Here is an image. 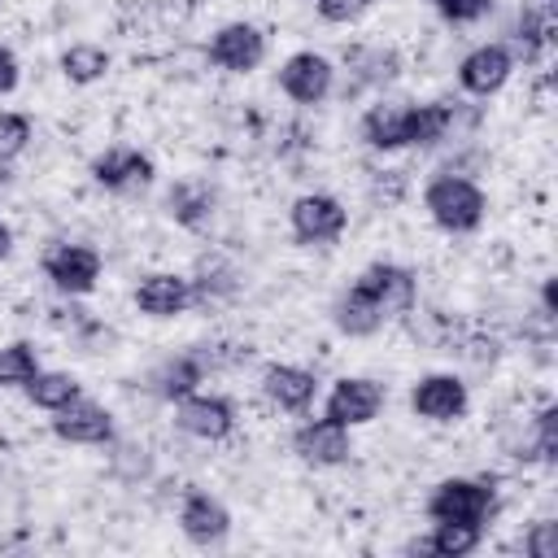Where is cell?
<instances>
[{
  "label": "cell",
  "mask_w": 558,
  "mask_h": 558,
  "mask_svg": "<svg viewBox=\"0 0 558 558\" xmlns=\"http://www.w3.org/2000/svg\"><path fill=\"white\" fill-rule=\"evenodd\" d=\"M423 209H427V218H432L440 231L466 235V231H475V227L484 222L488 196H484V187H480L475 179L445 170V174H436V179L423 187Z\"/></svg>",
  "instance_id": "obj_1"
},
{
  "label": "cell",
  "mask_w": 558,
  "mask_h": 558,
  "mask_svg": "<svg viewBox=\"0 0 558 558\" xmlns=\"http://www.w3.org/2000/svg\"><path fill=\"white\" fill-rule=\"evenodd\" d=\"M427 519H453V523H475L484 527L497 514V488L493 480H471V475H449L427 493Z\"/></svg>",
  "instance_id": "obj_2"
},
{
  "label": "cell",
  "mask_w": 558,
  "mask_h": 558,
  "mask_svg": "<svg viewBox=\"0 0 558 558\" xmlns=\"http://www.w3.org/2000/svg\"><path fill=\"white\" fill-rule=\"evenodd\" d=\"M288 222H292V235L301 244H336L349 227V209L331 192H305L292 201Z\"/></svg>",
  "instance_id": "obj_3"
},
{
  "label": "cell",
  "mask_w": 558,
  "mask_h": 558,
  "mask_svg": "<svg viewBox=\"0 0 558 558\" xmlns=\"http://www.w3.org/2000/svg\"><path fill=\"white\" fill-rule=\"evenodd\" d=\"M471 405V392H466V379L453 375V371H432L423 379H414L410 388V410L427 423H458Z\"/></svg>",
  "instance_id": "obj_4"
},
{
  "label": "cell",
  "mask_w": 558,
  "mask_h": 558,
  "mask_svg": "<svg viewBox=\"0 0 558 558\" xmlns=\"http://www.w3.org/2000/svg\"><path fill=\"white\" fill-rule=\"evenodd\" d=\"M292 453H296L305 466H314V471L340 466V462H349V453H353V436H349L344 423L318 414V418H305V423L292 432Z\"/></svg>",
  "instance_id": "obj_5"
},
{
  "label": "cell",
  "mask_w": 558,
  "mask_h": 558,
  "mask_svg": "<svg viewBox=\"0 0 558 558\" xmlns=\"http://www.w3.org/2000/svg\"><path fill=\"white\" fill-rule=\"evenodd\" d=\"M205 57L227 74H253L266 61V35L253 22H227L209 35Z\"/></svg>",
  "instance_id": "obj_6"
},
{
  "label": "cell",
  "mask_w": 558,
  "mask_h": 558,
  "mask_svg": "<svg viewBox=\"0 0 558 558\" xmlns=\"http://www.w3.org/2000/svg\"><path fill=\"white\" fill-rule=\"evenodd\" d=\"M331 87H336V65L314 48L292 52L279 65V92L296 105H323L331 96Z\"/></svg>",
  "instance_id": "obj_7"
},
{
  "label": "cell",
  "mask_w": 558,
  "mask_h": 558,
  "mask_svg": "<svg viewBox=\"0 0 558 558\" xmlns=\"http://www.w3.org/2000/svg\"><path fill=\"white\" fill-rule=\"evenodd\" d=\"M100 253L92 244H52L44 253V275L65 296H87L100 283Z\"/></svg>",
  "instance_id": "obj_8"
},
{
  "label": "cell",
  "mask_w": 558,
  "mask_h": 558,
  "mask_svg": "<svg viewBox=\"0 0 558 558\" xmlns=\"http://www.w3.org/2000/svg\"><path fill=\"white\" fill-rule=\"evenodd\" d=\"M514 52L497 39V44H480V48H471L462 61H458V87L466 92V96H497L506 83H510V74H514Z\"/></svg>",
  "instance_id": "obj_9"
},
{
  "label": "cell",
  "mask_w": 558,
  "mask_h": 558,
  "mask_svg": "<svg viewBox=\"0 0 558 558\" xmlns=\"http://www.w3.org/2000/svg\"><path fill=\"white\" fill-rule=\"evenodd\" d=\"M92 179H96V187L118 192V196L144 192L153 183V157L140 153V148L113 144V148H105V153L92 157Z\"/></svg>",
  "instance_id": "obj_10"
},
{
  "label": "cell",
  "mask_w": 558,
  "mask_h": 558,
  "mask_svg": "<svg viewBox=\"0 0 558 558\" xmlns=\"http://www.w3.org/2000/svg\"><path fill=\"white\" fill-rule=\"evenodd\" d=\"M174 423L187 432V436H196V440H227L231 432H235V405L227 401V397H218V392H187L183 401H174Z\"/></svg>",
  "instance_id": "obj_11"
},
{
  "label": "cell",
  "mask_w": 558,
  "mask_h": 558,
  "mask_svg": "<svg viewBox=\"0 0 558 558\" xmlns=\"http://www.w3.org/2000/svg\"><path fill=\"white\" fill-rule=\"evenodd\" d=\"M384 410V384L366 379V375H344L336 379V388L327 392V405L323 414L344 423V427H362V423H375Z\"/></svg>",
  "instance_id": "obj_12"
},
{
  "label": "cell",
  "mask_w": 558,
  "mask_h": 558,
  "mask_svg": "<svg viewBox=\"0 0 558 558\" xmlns=\"http://www.w3.org/2000/svg\"><path fill=\"white\" fill-rule=\"evenodd\" d=\"M52 436L65 445H109L113 440V414L100 401L74 397L52 414Z\"/></svg>",
  "instance_id": "obj_13"
},
{
  "label": "cell",
  "mask_w": 558,
  "mask_h": 558,
  "mask_svg": "<svg viewBox=\"0 0 558 558\" xmlns=\"http://www.w3.org/2000/svg\"><path fill=\"white\" fill-rule=\"evenodd\" d=\"M357 283L379 301V310H384L388 318L410 314L414 301H418V279H414V270H405V266H397V262H371V266L357 275Z\"/></svg>",
  "instance_id": "obj_14"
},
{
  "label": "cell",
  "mask_w": 558,
  "mask_h": 558,
  "mask_svg": "<svg viewBox=\"0 0 558 558\" xmlns=\"http://www.w3.org/2000/svg\"><path fill=\"white\" fill-rule=\"evenodd\" d=\"M262 397L283 414H301L318 397V375L305 366H292V362H270L262 371Z\"/></svg>",
  "instance_id": "obj_15"
},
{
  "label": "cell",
  "mask_w": 558,
  "mask_h": 558,
  "mask_svg": "<svg viewBox=\"0 0 558 558\" xmlns=\"http://www.w3.org/2000/svg\"><path fill=\"white\" fill-rule=\"evenodd\" d=\"M179 527H183V536H187L192 545H218V541H227V532H231V510H227L214 493L187 488L183 501H179Z\"/></svg>",
  "instance_id": "obj_16"
},
{
  "label": "cell",
  "mask_w": 558,
  "mask_h": 558,
  "mask_svg": "<svg viewBox=\"0 0 558 558\" xmlns=\"http://www.w3.org/2000/svg\"><path fill=\"white\" fill-rule=\"evenodd\" d=\"M131 296H135V310L148 314V318H174V314H183L187 305H196V301H192V279H187V275H174V270H153V275H144Z\"/></svg>",
  "instance_id": "obj_17"
},
{
  "label": "cell",
  "mask_w": 558,
  "mask_h": 558,
  "mask_svg": "<svg viewBox=\"0 0 558 558\" xmlns=\"http://www.w3.org/2000/svg\"><path fill=\"white\" fill-rule=\"evenodd\" d=\"M331 323H336V331L340 336H353V340H362V336H375L384 323H388V314L379 310V301L353 279L340 296H336V305H331Z\"/></svg>",
  "instance_id": "obj_18"
},
{
  "label": "cell",
  "mask_w": 558,
  "mask_h": 558,
  "mask_svg": "<svg viewBox=\"0 0 558 558\" xmlns=\"http://www.w3.org/2000/svg\"><path fill=\"white\" fill-rule=\"evenodd\" d=\"M148 384H153V392H157L161 401H170V405L183 401L187 392H196V388L205 384V357H201V349H192V353H170L166 362L153 366Z\"/></svg>",
  "instance_id": "obj_19"
},
{
  "label": "cell",
  "mask_w": 558,
  "mask_h": 558,
  "mask_svg": "<svg viewBox=\"0 0 558 558\" xmlns=\"http://www.w3.org/2000/svg\"><path fill=\"white\" fill-rule=\"evenodd\" d=\"M344 70H349L353 87H384L401 74V57L388 44H353L344 52Z\"/></svg>",
  "instance_id": "obj_20"
},
{
  "label": "cell",
  "mask_w": 558,
  "mask_h": 558,
  "mask_svg": "<svg viewBox=\"0 0 558 558\" xmlns=\"http://www.w3.org/2000/svg\"><path fill=\"white\" fill-rule=\"evenodd\" d=\"M405 122H410V100H379L362 113V140L375 153L405 148Z\"/></svg>",
  "instance_id": "obj_21"
},
{
  "label": "cell",
  "mask_w": 558,
  "mask_h": 558,
  "mask_svg": "<svg viewBox=\"0 0 558 558\" xmlns=\"http://www.w3.org/2000/svg\"><path fill=\"white\" fill-rule=\"evenodd\" d=\"M480 541H484V527H475V523H453V519H436L432 532H427L414 549H418V554H436V558H466V554L480 549Z\"/></svg>",
  "instance_id": "obj_22"
},
{
  "label": "cell",
  "mask_w": 558,
  "mask_h": 558,
  "mask_svg": "<svg viewBox=\"0 0 558 558\" xmlns=\"http://www.w3.org/2000/svg\"><path fill=\"white\" fill-rule=\"evenodd\" d=\"M166 209H170V218H174L179 227L201 231V227H209V218H214V192H209L205 183H196V179H183V183L170 187Z\"/></svg>",
  "instance_id": "obj_23"
},
{
  "label": "cell",
  "mask_w": 558,
  "mask_h": 558,
  "mask_svg": "<svg viewBox=\"0 0 558 558\" xmlns=\"http://www.w3.org/2000/svg\"><path fill=\"white\" fill-rule=\"evenodd\" d=\"M453 131V105L445 100H427V105H410V122H405V148H432Z\"/></svg>",
  "instance_id": "obj_24"
},
{
  "label": "cell",
  "mask_w": 558,
  "mask_h": 558,
  "mask_svg": "<svg viewBox=\"0 0 558 558\" xmlns=\"http://www.w3.org/2000/svg\"><path fill=\"white\" fill-rule=\"evenodd\" d=\"M26 397H31V405H39V410H48V414H57L61 405H70L74 397H83V384L70 375V371H35V379L22 388Z\"/></svg>",
  "instance_id": "obj_25"
},
{
  "label": "cell",
  "mask_w": 558,
  "mask_h": 558,
  "mask_svg": "<svg viewBox=\"0 0 558 558\" xmlns=\"http://www.w3.org/2000/svg\"><path fill=\"white\" fill-rule=\"evenodd\" d=\"M61 74H65L70 83H78V87L100 83V78L109 74V52H105L100 44H70V48L61 52Z\"/></svg>",
  "instance_id": "obj_26"
},
{
  "label": "cell",
  "mask_w": 558,
  "mask_h": 558,
  "mask_svg": "<svg viewBox=\"0 0 558 558\" xmlns=\"http://www.w3.org/2000/svg\"><path fill=\"white\" fill-rule=\"evenodd\" d=\"M39 371V357L26 340H13L0 349V388H26Z\"/></svg>",
  "instance_id": "obj_27"
},
{
  "label": "cell",
  "mask_w": 558,
  "mask_h": 558,
  "mask_svg": "<svg viewBox=\"0 0 558 558\" xmlns=\"http://www.w3.org/2000/svg\"><path fill=\"white\" fill-rule=\"evenodd\" d=\"M31 135H35L31 118H26V113L4 109V113H0V166H9L13 157H22V153H26V144H31Z\"/></svg>",
  "instance_id": "obj_28"
},
{
  "label": "cell",
  "mask_w": 558,
  "mask_h": 558,
  "mask_svg": "<svg viewBox=\"0 0 558 558\" xmlns=\"http://www.w3.org/2000/svg\"><path fill=\"white\" fill-rule=\"evenodd\" d=\"M532 432H536V458L541 462H554V453H558V405L554 401H545L532 414Z\"/></svg>",
  "instance_id": "obj_29"
},
{
  "label": "cell",
  "mask_w": 558,
  "mask_h": 558,
  "mask_svg": "<svg viewBox=\"0 0 558 558\" xmlns=\"http://www.w3.org/2000/svg\"><path fill=\"white\" fill-rule=\"evenodd\" d=\"M445 22H458V26H466V22H480V17H488L493 13V0H427Z\"/></svg>",
  "instance_id": "obj_30"
},
{
  "label": "cell",
  "mask_w": 558,
  "mask_h": 558,
  "mask_svg": "<svg viewBox=\"0 0 558 558\" xmlns=\"http://www.w3.org/2000/svg\"><path fill=\"white\" fill-rule=\"evenodd\" d=\"M523 549H527L532 558H554V554H558V523H554V519H536V523L527 527V536H523Z\"/></svg>",
  "instance_id": "obj_31"
},
{
  "label": "cell",
  "mask_w": 558,
  "mask_h": 558,
  "mask_svg": "<svg viewBox=\"0 0 558 558\" xmlns=\"http://www.w3.org/2000/svg\"><path fill=\"white\" fill-rule=\"evenodd\" d=\"M371 4H375V0H314L318 17H323V22H336V26H349V22L366 17Z\"/></svg>",
  "instance_id": "obj_32"
},
{
  "label": "cell",
  "mask_w": 558,
  "mask_h": 558,
  "mask_svg": "<svg viewBox=\"0 0 558 558\" xmlns=\"http://www.w3.org/2000/svg\"><path fill=\"white\" fill-rule=\"evenodd\" d=\"M17 78H22V65H17L13 48H4V44H0V96H9V92L17 87Z\"/></svg>",
  "instance_id": "obj_33"
},
{
  "label": "cell",
  "mask_w": 558,
  "mask_h": 558,
  "mask_svg": "<svg viewBox=\"0 0 558 558\" xmlns=\"http://www.w3.org/2000/svg\"><path fill=\"white\" fill-rule=\"evenodd\" d=\"M9 248H13V231H9L4 222H0V262L9 257Z\"/></svg>",
  "instance_id": "obj_34"
}]
</instances>
